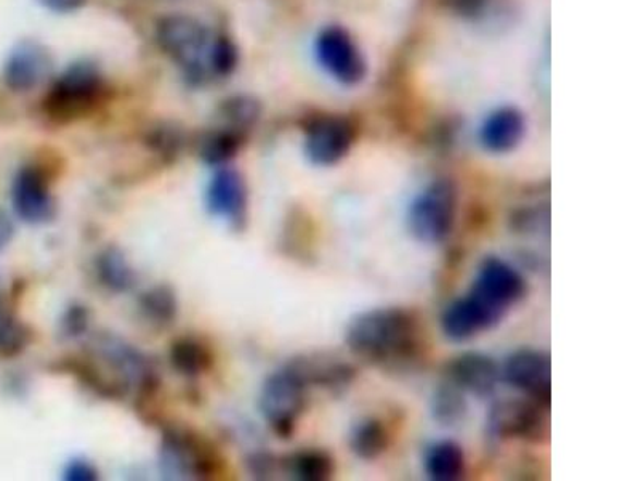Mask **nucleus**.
Segmentation results:
<instances>
[{
	"instance_id": "f257e3e1",
	"label": "nucleus",
	"mask_w": 641,
	"mask_h": 481,
	"mask_svg": "<svg viewBox=\"0 0 641 481\" xmlns=\"http://www.w3.org/2000/svg\"><path fill=\"white\" fill-rule=\"evenodd\" d=\"M346 344L358 360L387 370H401L419 360L424 329L411 310L382 306L358 313L348 323Z\"/></svg>"
},
{
	"instance_id": "f03ea898",
	"label": "nucleus",
	"mask_w": 641,
	"mask_h": 481,
	"mask_svg": "<svg viewBox=\"0 0 641 481\" xmlns=\"http://www.w3.org/2000/svg\"><path fill=\"white\" fill-rule=\"evenodd\" d=\"M105 95V77L94 61L70 64L44 98V112L57 124H68L90 115Z\"/></svg>"
},
{
	"instance_id": "7ed1b4c3",
	"label": "nucleus",
	"mask_w": 641,
	"mask_h": 481,
	"mask_svg": "<svg viewBox=\"0 0 641 481\" xmlns=\"http://www.w3.org/2000/svg\"><path fill=\"white\" fill-rule=\"evenodd\" d=\"M156 40L191 84L203 85L209 80L206 58L213 37L203 22L185 13L162 16L156 25Z\"/></svg>"
},
{
	"instance_id": "20e7f679",
	"label": "nucleus",
	"mask_w": 641,
	"mask_h": 481,
	"mask_svg": "<svg viewBox=\"0 0 641 481\" xmlns=\"http://www.w3.org/2000/svg\"><path fill=\"white\" fill-rule=\"evenodd\" d=\"M459 191L449 179L433 180L409 204L406 227L422 244H442L455 230Z\"/></svg>"
},
{
	"instance_id": "39448f33",
	"label": "nucleus",
	"mask_w": 641,
	"mask_h": 481,
	"mask_svg": "<svg viewBox=\"0 0 641 481\" xmlns=\"http://www.w3.org/2000/svg\"><path fill=\"white\" fill-rule=\"evenodd\" d=\"M160 466L170 479H214L223 470V459L201 433L169 428L164 430Z\"/></svg>"
},
{
	"instance_id": "423d86ee",
	"label": "nucleus",
	"mask_w": 641,
	"mask_h": 481,
	"mask_svg": "<svg viewBox=\"0 0 641 481\" xmlns=\"http://www.w3.org/2000/svg\"><path fill=\"white\" fill-rule=\"evenodd\" d=\"M306 394L309 385L289 364L268 375L258 406L269 429L279 438L288 440L294 435L297 422L306 408Z\"/></svg>"
},
{
	"instance_id": "0eeeda50",
	"label": "nucleus",
	"mask_w": 641,
	"mask_h": 481,
	"mask_svg": "<svg viewBox=\"0 0 641 481\" xmlns=\"http://www.w3.org/2000/svg\"><path fill=\"white\" fill-rule=\"evenodd\" d=\"M548 409L551 406L528 397L496 401L486 416V433L499 442L520 440L535 445L547 442Z\"/></svg>"
},
{
	"instance_id": "6e6552de",
	"label": "nucleus",
	"mask_w": 641,
	"mask_h": 481,
	"mask_svg": "<svg viewBox=\"0 0 641 481\" xmlns=\"http://www.w3.org/2000/svg\"><path fill=\"white\" fill-rule=\"evenodd\" d=\"M527 281L513 265L504 258L489 257L481 262L469 292L500 315L507 313L527 296Z\"/></svg>"
},
{
	"instance_id": "1a4fd4ad",
	"label": "nucleus",
	"mask_w": 641,
	"mask_h": 481,
	"mask_svg": "<svg viewBox=\"0 0 641 481\" xmlns=\"http://www.w3.org/2000/svg\"><path fill=\"white\" fill-rule=\"evenodd\" d=\"M503 381L523 397L552 405V357L541 348L523 347L508 354L500 366Z\"/></svg>"
},
{
	"instance_id": "9d476101",
	"label": "nucleus",
	"mask_w": 641,
	"mask_h": 481,
	"mask_svg": "<svg viewBox=\"0 0 641 481\" xmlns=\"http://www.w3.org/2000/svg\"><path fill=\"white\" fill-rule=\"evenodd\" d=\"M315 53L323 70L340 84L356 85L366 77V60L343 27H324L316 37Z\"/></svg>"
},
{
	"instance_id": "9b49d317",
	"label": "nucleus",
	"mask_w": 641,
	"mask_h": 481,
	"mask_svg": "<svg viewBox=\"0 0 641 481\" xmlns=\"http://www.w3.org/2000/svg\"><path fill=\"white\" fill-rule=\"evenodd\" d=\"M12 206L16 217L27 225H43L57 215V203L49 177L36 166L19 170L12 183Z\"/></svg>"
},
{
	"instance_id": "f8f14e48",
	"label": "nucleus",
	"mask_w": 641,
	"mask_h": 481,
	"mask_svg": "<svg viewBox=\"0 0 641 481\" xmlns=\"http://www.w3.org/2000/svg\"><path fill=\"white\" fill-rule=\"evenodd\" d=\"M443 377L480 400L493 397L503 381L499 363L481 351H463L451 358L445 364Z\"/></svg>"
},
{
	"instance_id": "ddd939ff",
	"label": "nucleus",
	"mask_w": 641,
	"mask_h": 481,
	"mask_svg": "<svg viewBox=\"0 0 641 481\" xmlns=\"http://www.w3.org/2000/svg\"><path fill=\"white\" fill-rule=\"evenodd\" d=\"M354 142V129L347 119L324 116L315 119L305 131V155L319 167L336 166Z\"/></svg>"
},
{
	"instance_id": "4468645a",
	"label": "nucleus",
	"mask_w": 641,
	"mask_h": 481,
	"mask_svg": "<svg viewBox=\"0 0 641 481\" xmlns=\"http://www.w3.org/2000/svg\"><path fill=\"white\" fill-rule=\"evenodd\" d=\"M206 207L210 215L241 230L247 217V187L240 170L217 167L206 190Z\"/></svg>"
},
{
	"instance_id": "2eb2a0df",
	"label": "nucleus",
	"mask_w": 641,
	"mask_h": 481,
	"mask_svg": "<svg viewBox=\"0 0 641 481\" xmlns=\"http://www.w3.org/2000/svg\"><path fill=\"white\" fill-rule=\"evenodd\" d=\"M504 318L506 316L494 312L475 296L467 292L446 306L442 315V329L448 339L465 342L499 326Z\"/></svg>"
},
{
	"instance_id": "dca6fc26",
	"label": "nucleus",
	"mask_w": 641,
	"mask_h": 481,
	"mask_svg": "<svg viewBox=\"0 0 641 481\" xmlns=\"http://www.w3.org/2000/svg\"><path fill=\"white\" fill-rule=\"evenodd\" d=\"M53 61L46 47L33 40L20 43L3 64V81L13 92H29L46 81Z\"/></svg>"
},
{
	"instance_id": "f3484780",
	"label": "nucleus",
	"mask_w": 641,
	"mask_h": 481,
	"mask_svg": "<svg viewBox=\"0 0 641 481\" xmlns=\"http://www.w3.org/2000/svg\"><path fill=\"white\" fill-rule=\"evenodd\" d=\"M288 364L303 378L309 388H323L332 395H342L356 378L353 364L332 354H303L289 361Z\"/></svg>"
},
{
	"instance_id": "a211bd4d",
	"label": "nucleus",
	"mask_w": 641,
	"mask_h": 481,
	"mask_svg": "<svg viewBox=\"0 0 641 481\" xmlns=\"http://www.w3.org/2000/svg\"><path fill=\"white\" fill-rule=\"evenodd\" d=\"M527 132L523 112L515 107L494 109L480 129V143L486 152L506 155L513 152Z\"/></svg>"
},
{
	"instance_id": "6ab92c4d",
	"label": "nucleus",
	"mask_w": 641,
	"mask_h": 481,
	"mask_svg": "<svg viewBox=\"0 0 641 481\" xmlns=\"http://www.w3.org/2000/svg\"><path fill=\"white\" fill-rule=\"evenodd\" d=\"M424 467L430 480H460L465 473V453L455 440H438L425 452Z\"/></svg>"
},
{
	"instance_id": "aec40b11",
	"label": "nucleus",
	"mask_w": 641,
	"mask_h": 481,
	"mask_svg": "<svg viewBox=\"0 0 641 481\" xmlns=\"http://www.w3.org/2000/svg\"><path fill=\"white\" fill-rule=\"evenodd\" d=\"M95 272H97L100 285L105 286L108 291L116 292V294H124V292L131 291L136 282L134 267L129 264L124 252L116 248V245H109L97 255Z\"/></svg>"
},
{
	"instance_id": "412c9836",
	"label": "nucleus",
	"mask_w": 641,
	"mask_h": 481,
	"mask_svg": "<svg viewBox=\"0 0 641 481\" xmlns=\"http://www.w3.org/2000/svg\"><path fill=\"white\" fill-rule=\"evenodd\" d=\"M244 143L245 134L221 125L201 134L196 143L197 156L207 166H227L231 159L237 158Z\"/></svg>"
},
{
	"instance_id": "4be33fe9",
	"label": "nucleus",
	"mask_w": 641,
	"mask_h": 481,
	"mask_svg": "<svg viewBox=\"0 0 641 481\" xmlns=\"http://www.w3.org/2000/svg\"><path fill=\"white\" fill-rule=\"evenodd\" d=\"M170 366L185 377H199L209 373L214 354L206 344L194 337H180L173 340L169 350Z\"/></svg>"
},
{
	"instance_id": "5701e85b",
	"label": "nucleus",
	"mask_w": 641,
	"mask_h": 481,
	"mask_svg": "<svg viewBox=\"0 0 641 481\" xmlns=\"http://www.w3.org/2000/svg\"><path fill=\"white\" fill-rule=\"evenodd\" d=\"M348 446L358 459L375 460L387 452L390 435L384 422L375 418H363L351 425Z\"/></svg>"
},
{
	"instance_id": "b1692460",
	"label": "nucleus",
	"mask_w": 641,
	"mask_h": 481,
	"mask_svg": "<svg viewBox=\"0 0 641 481\" xmlns=\"http://www.w3.org/2000/svg\"><path fill=\"white\" fill-rule=\"evenodd\" d=\"M291 479L300 481H326L336 472L334 457L324 449L306 448L292 453L281 462Z\"/></svg>"
},
{
	"instance_id": "393cba45",
	"label": "nucleus",
	"mask_w": 641,
	"mask_h": 481,
	"mask_svg": "<svg viewBox=\"0 0 641 481\" xmlns=\"http://www.w3.org/2000/svg\"><path fill=\"white\" fill-rule=\"evenodd\" d=\"M430 412H432L433 421L438 422L443 428H456V425L462 424L469 414L465 392L460 390L451 382L443 381L433 390Z\"/></svg>"
},
{
	"instance_id": "a878e982",
	"label": "nucleus",
	"mask_w": 641,
	"mask_h": 481,
	"mask_svg": "<svg viewBox=\"0 0 641 481\" xmlns=\"http://www.w3.org/2000/svg\"><path fill=\"white\" fill-rule=\"evenodd\" d=\"M217 112L218 118L223 122V128L247 134L261 119L262 105L251 95H233L220 101Z\"/></svg>"
},
{
	"instance_id": "bb28decb",
	"label": "nucleus",
	"mask_w": 641,
	"mask_h": 481,
	"mask_svg": "<svg viewBox=\"0 0 641 481\" xmlns=\"http://www.w3.org/2000/svg\"><path fill=\"white\" fill-rule=\"evenodd\" d=\"M138 303L145 318L159 324V326L172 323L179 312L176 292L166 285L155 286V288L143 292Z\"/></svg>"
},
{
	"instance_id": "cd10ccee",
	"label": "nucleus",
	"mask_w": 641,
	"mask_h": 481,
	"mask_svg": "<svg viewBox=\"0 0 641 481\" xmlns=\"http://www.w3.org/2000/svg\"><path fill=\"white\" fill-rule=\"evenodd\" d=\"M29 329L19 316L0 303V357L13 358L29 344Z\"/></svg>"
},
{
	"instance_id": "c85d7f7f",
	"label": "nucleus",
	"mask_w": 641,
	"mask_h": 481,
	"mask_svg": "<svg viewBox=\"0 0 641 481\" xmlns=\"http://www.w3.org/2000/svg\"><path fill=\"white\" fill-rule=\"evenodd\" d=\"M207 70L215 77H228L237 71L240 64V50L233 39L220 34L213 37L206 58Z\"/></svg>"
},
{
	"instance_id": "c756f323",
	"label": "nucleus",
	"mask_w": 641,
	"mask_h": 481,
	"mask_svg": "<svg viewBox=\"0 0 641 481\" xmlns=\"http://www.w3.org/2000/svg\"><path fill=\"white\" fill-rule=\"evenodd\" d=\"M511 233L523 235V237H539L548 235L551 231V209L548 206H524L518 207L508 218Z\"/></svg>"
},
{
	"instance_id": "7c9ffc66",
	"label": "nucleus",
	"mask_w": 641,
	"mask_h": 481,
	"mask_svg": "<svg viewBox=\"0 0 641 481\" xmlns=\"http://www.w3.org/2000/svg\"><path fill=\"white\" fill-rule=\"evenodd\" d=\"M148 146L162 158L173 159L183 146V135L176 125L160 124L148 134Z\"/></svg>"
},
{
	"instance_id": "2f4dec72",
	"label": "nucleus",
	"mask_w": 641,
	"mask_h": 481,
	"mask_svg": "<svg viewBox=\"0 0 641 481\" xmlns=\"http://www.w3.org/2000/svg\"><path fill=\"white\" fill-rule=\"evenodd\" d=\"M88 326H90V312L87 306L80 305V303L71 305L60 320L61 336L68 337V339L84 336Z\"/></svg>"
},
{
	"instance_id": "473e14b6",
	"label": "nucleus",
	"mask_w": 641,
	"mask_h": 481,
	"mask_svg": "<svg viewBox=\"0 0 641 481\" xmlns=\"http://www.w3.org/2000/svg\"><path fill=\"white\" fill-rule=\"evenodd\" d=\"M98 477L97 467L84 457H74L63 470V479L68 481H95Z\"/></svg>"
},
{
	"instance_id": "72a5a7b5",
	"label": "nucleus",
	"mask_w": 641,
	"mask_h": 481,
	"mask_svg": "<svg viewBox=\"0 0 641 481\" xmlns=\"http://www.w3.org/2000/svg\"><path fill=\"white\" fill-rule=\"evenodd\" d=\"M247 466L251 473H254L258 479H268L275 472L278 460L268 453H257L249 459Z\"/></svg>"
},
{
	"instance_id": "f704fd0d",
	"label": "nucleus",
	"mask_w": 641,
	"mask_h": 481,
	"mask_svg": "<svg viewBox=\"0 0 641 481\" xmlns=\"http://www.w3.org/2000/svg\"><path fill=\"white\" fill-rule=\"evenodd\" d=\"M40 5L57 13H71L82 9L87 0H37Z\"/></svg>"
},
{
	"instance_id": "c9c22d12",
	"label": "nucleus",
	"mask_w": 641,
	"mask_h": 481,
	"mask_svg": "<svg viewBox=\"0 0 641 481\" xmlns=\"http://www.w3.org/2000/svg\"><path fill=\"white\" fill-rule=\"evenodd\" d=\"M13 233H15V228H13L12 220H10L9 215L0 209V252L10 244Z\"/></svg>"
}]
</instances>
